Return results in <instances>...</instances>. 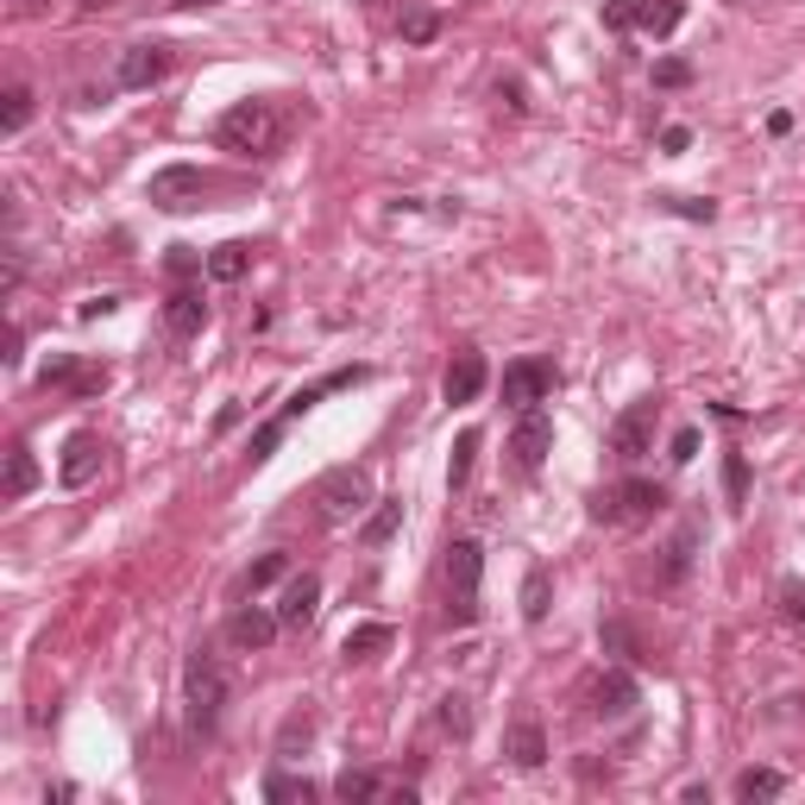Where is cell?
<instances>
[{
  "mask_svg": "<svg viewBox=\"0 0 805 805\" xmlns=\"http://www.w3.org/2000/svg\"><path fill=\"white\" fill-rule=\"evenodd\" d=\"M315 503H322V523H352V516H365V503H372L365 466H334V472H322Z\"/></svg>",
  "mask_w": 805,
  "mask_h": 805,
  "instance_id": "5",
  "label": "cell"
},
{
  "mask_svg": "<svg viewBox=\"0 0 805 805\" xmlns=\"http://www.w3.org/2000/svg\"><path fill=\"white\" fill-rule=\"evenodd\" d=\"M434 718H441V730H447L453 743H466V736H472V699H466V692H447Z\"/></svg>",
  "mask_w": 805,
  "mask_h": 805,
  "instance_id": "28",
  "label": "cell"
},
{
  "mask_svg": "<svg viewBox=\"0 0 805 805\" xmlns=\"http://www.w3.org/2000/svg\"><path fill=\"white\" fill-rule=\"evenodd\" d=\"M548 598H553L548 573H541V567H528V579H523V623H541V617H548Z\"/></svg>",
  "mask_w": 805,
  "mask_h": 805,
  "instance_id": "29",
  "label": "cell"
},
{
  "mask_svg": "<svg viewBox=\"0 0 805 805\" xmlns=\"http://www.w3.org/2000/svg\"><path fill=\"white\" fill-rule=\"evenodd\" d=\"M0 359H7V365H20V359H25V334H20V327H7V352H0Z\"/></svg>",
  "mask_w": 805,
  "mask_h": 805,
  "instance_id": "45",
  "label": "cell"
},
{
  "mask_svg": "<svg viewBox=\"0 0 805 805\" xmlns=\"http://www.w3.org/2000/svg\"><path fill=\"white\" fill-rule=\"evenodd\" d=\"M548 447H553V422L541 416V409H523V416H516V434H510L516 472H535V466L548 459Z\"/></svg>",
  "mask_w": 805,
  "mask_h": 805,
  "instance_id": "11",
  "label": "cell"
},
{
  "mask_svg": "<svg viewBox=\"0 0 805 805\" xmlns=\"http://www.w3.org/2000/svg\"><path fill=\"white\" fill-rule=\"evenodd\" d=\"M265 800H302V805H308V800H315V780H308V774H271V780H265Z\"/></svg>",
  "mask_w": 805,
  "mask_h": 805,
  "instance_id": "35",
  "label": "cell"
},
{
  "mask_svg": "<svg viewBox=\"0 0 805 805\" xmlns=\"http://www.w3.org/2000/svg\"><path fill=\"white\" fill-rule=\"evenodd\" d=\"M277 629H283V623H277V610H258V604H246V610H233V623H226V642H233V649H265Z\"/></svg>",
  "mask_w": 805,
  "mask_h": 805,
  "instance_id": "17",
  "label": "cell"
},
{
  "mask_svg": "<svg viewBox=\"0 0 805 805\" xmlns=\"http://www.w3.org/2000/svg\"><path fill=\"white\" fill-rule=\"evenodd\" d=\"M661 145H667V151H686V145H692V132H686V126H667V132H661Z\"/></svg>",
  "mask_w": 805,
  "mask_h": 805,
  "instance_id": "46",
  "label": "cell"
},
{
  "mask_svg": "<svg viewBox=\"0 0 805 805\" xmlns=\"http://www.w3.org/2000/svg\"><path fill=\"white\" fill-rule=\"evenodd\" d=\"M101 472V441L89 434V428H75L70 441H63V459H57V478L70 485V491H82L89 478Z\"/></svg>",
  "mask_w": 805,
  "mask_h": 805,
  "instance_id": "14",
  "label": "cell"
},
{
  "mask_svg": "<svg viewBox=\"0 0 805 805\" xmlns=\"http://www.w3.org/2000/svg\"><path fill=\"white\" fill-rule=\"evenodd\" d=\"M661 510H667V491L654 478H623L592 498V523H654Z\"/></svg>",
  "mask_w": 805,
  "mask_h": 805,
  "instance_id": "4",
  "label": "cell"
},
{
  "mask_svg": "<svg viewBox=\"0 0 805 805\" xmlns=\"http://www.w3.org/2000/svg\"><path fill=\"white\" fill-rule=\"evenodd\" d=\"M32 485H38V459H32L25 441H13V447H7V485H0V491H7V503H20Z\"/></svg>",
  "mask_w": 805,
  "mask_h": 805,
  "instance_id": "20",
  "label": "cell"
},
{
  "mask_svg": "<svg viewBox=\"0 0 805 805\" xmlns=\"http://www.w3.org/2000/svg\"><path fill=\"white\" fill-rule=\"evenodd\" d=\"M70 390L75 397H101V390H107V365H82V372L70 377Z\"/></svg>",
  "mask_w": 805,
  "mask_h": 805,
  "instance_id": "38",
  "label": "cell"
},
{
  "mask_svg": "<svg viewBox=\"0 0 805 805\" xmlns=\"http://www.w3.org/2000/svg\"><path fill=\"white\" fill-rule=\"evenodd\" d=\"M151 208H164V214H183V208H196L201 196H208V176L196 171V164H164V171L151 176Z\"/></svg>",
  "mask_w": 805,
  "mask_h": 805,
  "instance_id": "8",
  "label": "cell"
},
{
  "mask_svg": "<svg viewBox=\"0 0 805 805\" xmlns=\"http://www.w3.org/2000/svg\"><path fill=\"white\" fill-rule=\"evenodd\" d=\"M164 327H171L176 340H196L201 327H208V302H201V290H171V302H164Z\"/></svg>",
  "mask_w": 805,
  "mask_h": 805,
  "instance_id": "16",
  "label": "cell"
},
{
  "mask_svg": "<svg viewBox=\"0 0 805 805\" xmlns=\"http://www.w3.org/2000/svg\"><path fill=\"white\" fill-rule=\"evenodd\" d=\"M730 793H736L743 805H755V800H780V793H786V774H780V768H743Z\"/></svg>",
  "mask_w": 805,
  "mask_h": 805,
  "instance_id": "21",
  "label": "cell"
},
{
  "mask_svg": "<svg viewBox=\"0 0 805 805\" xmlns=\"http://www.w3.org/2000/svg\"><path fill=\"white\" fill-rule=\"evenodd\" d=\"M724 498H730V510L749 503V459L743 453H724Z\"/></svg>",
  "mask_w": 805,
  "mask_h": 805,
  "instance_id": "32",
  "label": "cell"
},
{
  "mask_svg": "<svg viewBox=\"0 0 805 805\" xmlns=\"http://www.w3.org/2000/svg\"><path fill=\"white\" fill-rule=\"evenodd\" d=\"M196 265H201V258H196V246H171V271H176V277H189Z\"/></svg>",
  "mask_w": 805,
  "mask_h": 805,
  "instance_id": "44",
  "label": "cell"
},
{
  "mask_svg": "<svg viewBox=\"0 0 805 805\" xmlns=\"http://www.w3.org/2000/svg\"><path fill=\"white\" fill-rule=\"evenodd\" d=\"M214 139L226 151H240V158H277L283 151V114H277L271 101H233L214 126Z\"/></svg>",
  "mask_w": 805,
  "mask_h": 805,
  "instance_id": "1",
  "label": "cell"
},
{
  "mask_svg": "<svg viewBox=\"0 0 805 805\" xmlns=\"http://www.w3.org/2000/svg\"><path fill=\"white\" fill-rule=\"evenodd\" d=\"M377 793H384V780L377 774H365V768H347V774L334 780V800H377Z\"/></svg>",
  "mask_w": 805,
  "mask_h": 805,
  "instance_id": "30",
  "label": "cell"
},
{
  "mask_svg": "<svg viewBox=\"0 0 805 805\" xmlns=\"http://www.w3.org/2000/svg\"><path fill=\"white\" fill-rule=\"evenodd\" d=\"M315 610H322V579H315V573H290L283 598H277V623H283V629H308V623H315Z\"/></svg>",
  "mask_w": 805,
  "mask_h": 805,
  "instance_id": "12",
  "label": "cell"
},
{
  "mask_svg": "<svg viewBox=\"0 0 805 805\" xmlns=\"http://www.w3.org/2000/svg\"><path fill=\"white\" fill-rule=\"evenodd\" d=\"M780 604H786V617H805V585H800V579H786V585H780Z\"/></svg>",
  "mask_w": 805,
  "mask_h": 805,
  "instance_id": "43",
  "label": "cell"
},
{
  "mask_svg": "<svg viewBox=\"0 0 805 805\" xmlns=\"http://www.w3.org/2000/svg\"><path fill=\"white\" fill-rule=\"evenodd\" d=\"M478 579H485V548L472 535H459L447 548V623L453 629L478 623Z\"/></svg>",
  "mask_w": 805,
  "mask_h": 805,
  "instance_id": "2",
  "label": "cell"
},
{
  "mask_svg": "<svg viewBox=\"0 0 805 805\" xmlns=\"http://www.w3.org/2000/svg\"><path fill=\"white\" fill-rule=\"evenodd\" d=\"M75 372H82V365H75L70 352H63V359H50L45 372H38V384H45V390H50V384H70V377H75Z\"/></svg>",
  "mask_w": 805,
  "mask_h": 805,
  "instance_id": "39",
  "label": "cell"
},
{
  "mask_svg": "<svg viewBox=\"0 0 805 805\" xmlns=\"http://www.w3.org/2000/svg\"><path fill=\"white\" fill-rule=\"evenodd\" d=\"M246 265H252V246H246V240H226V246L208 252V277H214V283H240V277H246Z\"/></svg>",
  "mask_w": 805,
  "mask_h": 805,
  "instance_id": "23",
  "label": "cell"
},
{
  "mask_svg": "<svg viewBox=\"0 0 805 805\" xmlns=\"http://www.w3.org/2000/svg\"><path fill=\"white\" fill-rule=\"evenodd\" d=\"M503 755H510L523 774H535V768L548 761V730H541V718H535V711H523V718L510 724V743H503Z\"/></svg>",
  "mask_w": 805,
  "mask_h": 805,
  "instance_id": "15",
  "label": "cell"
},
{
  "mask_svg": "<svg viewBox=\"0 0 805 805\" xmlns=\"http://www.w3.org/2000/svg\"><path fill=\"white\" fill-rule=\"evenodd\" d=\"M183 692H189V730L208 736V730L221 724V704H226V674H221V661H214L208 649L189 654V667H183Z\"/></svg>",
  "mask_w": 805,
  "mask_h": 805,
  "instance_id": "3",
  "label": "cell"
},
{
  "mask_svg": "<svg viewBox=\"0 0 805 805\" xmlns=\"http://www.w3.org/2000/svg\"><path fill=\"white\" fill-rule=\"evenodd\" d=\"M635 704H642V686H635L629 667H604V674L592 679V711H598V718H629Z\"/></svg>",
  "mask_w": 805,
  "mask_h": 805,
  "instance_id": "10",
  "label": "cell"
},
{
  "mask_svg": "<svg viewBox=\"0 0 805 805\" xmlns=\"http://www.w3.org/2000/svg\"><path fill=\"white\" fill-rule=\"evenodd\" d=\"M679 20H686V0H635V25H642L649 38L679 32Z\"/></svg>",
  "mask_w": 805,
  "mask_h": 805,
  "instance_id": "19",
  "label": "cell"
},
{
  "mask_svg": "<svg viewBox=\"0 0 805 805\" xmlns=\"http://www.w3.org/2000/svg\"><path fill=\"white\" fill-rule=\"evenodd\" d=\"M654 82H661V89H686V82H692V63H679V57H661V63H654Z\"/></svg>",
  "mask_w": 805,
  "mask_h": 805,
  "instance_id": "37",
  "label": "cell"
},
{
  "mask_svg": "<svg viewBox=\"0 0 805 805\" xmlns=\"http://www.w3.org/2000/svg\"><path fill=\"white\" fill-rule=\"evenodd\" d=\"M164 75H171V45L139 38V45L120 50V70H114V82H120V89H151V82H164Z\"/></svg>",
  "mask_w": 805,
  "mask_h": 805,
  "instance_id": "9",
  "label": "cell"
},
{
  "mask_svg": "<svg viewBox=\"0 0 805 805\" xmlns=\"http://www.w3.org/2000/svg\"><path fill=\"white\" fill-rule=\"evenodd\" d=\"M667 208H674V214H686V221H711V214H718L711 201H692V196H667Z\"/></svg>",
  "mask_w": 805,
  "mask_h": 805,
  "instance_id": "41",
  "label": "cell"
},
{
  "mask_svg": "<svg viewBox=\"0 0 805 805\" xmlns=\"http://www.w3.org/2000/svg\"><path fill=\"white\" fill-rule=\"evenodd\" d=\"M472 459H478V428H466L447 453V491H466V485H472Z\"/></svg>",
  "mask_w": 805,
  "mask_h": 805,
  "instance_id": "25",
  "label": "cell"
},
{
  "mask_svg": "<svg viewBox=\"0 0 805 805\" xmlns=\"http://www.w3.org/2000/svg\"><path fill=\"white\" fill-rule=\"evenodd\" d=\"M390 642H397V629L390 623H352L347 642H340V654H347V667H365V661H377Z\"/></svg>",
  "mask_w": 805,
  "mask_h": 805,
  "instance_id": "18",
  "label": "cell"
},
{
  "mask_svg": "<svg viewBox=\"0 0 805 805\" xmlns=\"http://www.w3.org/2000/svg\"><path fill=\"white\" fill-rule=\"evenodd\" d=\"M604 25H610V32H629V25H635V0H610V7H604Z\"/></svg>",
  "mask_w": 805,
  "mask_h": 805,
  "instance_id": "40",
  "label": "cell"
},
{
  "mask_svg": "<svg viewBox=\"0 0 805 805\" xmlns=\"http://www.w3.org/2000/svg\"><path fill=\"white\" fill-rule=\"evenodd\" d=\"M485 352L478 347H459L453 352V365H447V377H441V397L447 402H478V390H485Z\"/></svg>",
  "mask_w": 805,
  "mask_h": 805,
  "instance_id": "13",
  "label": "cell"
},
{
  "mask_svg": "<svg viewBox=\"0 0 805 805\" xmlns=\"http://www.w3.org/2000/svg\"><path fill=\"white\" fill-rule=\"evenodd\" d=\"M397 528H402V498H390V503H377L372 516L359 523V541H365V548H384Z\"/></svg>",
  "mask_w": 805,
  "mask_h": 805,
  "instance_id": "24",
  "label": "cell"
},
{
  "mask_svg": "<svg viewBox=\"0 0 805 805\" xmlns=\"http://www.w3.org/2000/svg\"><path fill=\"white\" fill-rule=\"evenodd\" d=\"M283 573H290V553H258L246 567V592H265V585H277Z\"/></svg>",
  "mask_w": 805,
  "mask_h": 805,
  "instance_id": "34",
  "label": "cell"
},
{
  "mask_svg": "<svg viewBox=\"0 0 805 805\" xmlns=\"http://www.w3.org/2000/svg\"><path fill=\"white\" fill-rule=\"evenodd\" d=\"M176 7H214V0H176Z\"/></svg>",
  "mask_w": 805,
  "mask_h": 805,
  "instance_id": "47",
  "label": "cell"
},
{
  "mask_svg": "<svg viewBox=\"0 0 805 805\" xmlns=\"http://www.w3.org/2000/svg\"><path fill=\"white\" fill-rule=\"evenodd\" d=\"M397 32H402V45H428V38L441 32V13L422 7V0H409V7H402V20H397Z\"/></svg>",
  "mask_w": 805,
  "mask_h": 805,
  "instance_id": "26",
  "label": "cell"
},
{
  "mask_svg": "<svg viewBox=\"0 0 805 805\" xmlns=\"http://www.w3.org/2000/svg\"><path fill=\"white\" fill-rule=\"evenodd\" d=\"M654 422H661V402L635 397L623 416L610 422V453H617V459H642V453L654 447Z\"/></svg>",
  "mask_w": 805,
  "mask_h": 805,
  "instance_id": "7",
  "label": "cell"
},
{
  "mask_svg": "<svg viewBox=\"0 0 805 805\" xmlns=\"http://www.w3.org/2000/svg\"><path fill=\"white\" fill-rule=\"evenodd\" d=\"M692 453H699V428H679V434H674V453H667V459H674V466H686Z\"/></svg>",
  "mask_w": 805,
  "mask_h": 805,
  "instance_id": "42",
  "label": "cell"
},
{
  "mask_svg": "<svg viewBox=\"0 0 805 805\" xmlns=\"http://www.w3.org/2000/svg\"><path fill=\"white\" fill-rule=\"evenodd\" d=\"M308 736H315V711H308V699H302V711H290V718H283L277 755H296V743H308Z\"/></svg>",
  "mask_w": 805,
  "mask_h": 805,
  "instance_id": "33",
  "label": "cell"
},
{
  "mask_svg": "<svg viewBox=\"0 0 805 805\" xmlns=\"http://www.w3.org/2000/svg\"><path fill=\"white\" fill-rule=\"evenodd\" d=\"M692 548H699V528H679L674 541L661 548V567H654V579H661V585L686 579V567H692Z\"/></svg>",
  "mask_w": 805,
  "mask_h": 805,
  "instance_id": "22",
  "label": "cell"
},
{
  "mask_svg": "<svg viewBox=\"0 0 805 805\" xmlns=\"http://www.w3.org/2000/svg\"><path fill=\"white\" fill-rule=\"evenodd\" d=\"M553 397V365L548 359H510L503 365V402L523 416V409H541Z\"/></svg>",
  "mask_w": 805,
  "mask_h": 805,
  "instance_id": "6",
  "label": "cell"
},
{
  "mask_svg": "<svg viewBox=\"0 0 805 805\" xmlns=\"http://www.w3.org/2000/svg\"><path fill=\"white\" fill-rule=\"evenodd\" d=\"M598 642H604V654H617V661H642V642H635V629L617 623V617L598 629Z\"/></svg>",
  "mask_w": 805,
  "mask_h": 805,
  "instance_id": "31",
  "label": "cell"
},
{
  "mask_svg": "<svg viewBox=\"0 0 805 805\" xmlns=\"http://www.w3.org/2000/svg\"><path fill=\"white\" fill-rule=\"evenodd\" d=\"M25 120H32V89H25V82H13V89L0 95V132L13 139V132H25Z\"/></svg>",
  "mask_w": 805,
  "mask_h": 805,
  "instance_id": "27",
  "label": "cell"
},
{
  "mask_svg": "<svg viewBox=\"0 0 805 805\" xmlns=\"http://www.w3.org/2000/svg\"><path fill=\"white\" fill-rule=\"evenodd\" d=\"M283 434H290V422H283V416H271V422H265V428H258V434H252V466H265V459H271V453H277V441H283Z\"/></svg>",
  "mask_w": 805,
  "mask_h": 805,
  "instance_id": "36",
  "label": "cell"
}]
</instances>
